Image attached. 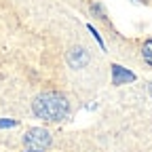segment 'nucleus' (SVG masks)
<instances>
[{"mask_svg": "<svg viewBox=\"0 0 152 152\" xmlns=\"http://www.w3.org/2000/svg\"><path fill=\"white\" fill-rule=\"evenodd\" d=\"M32 110H34L36 116L42 118V121L59 123V121L70 116V104L59 93H42V95H38Z\"/></svg>", "mask_w": 152, "mask_h": 152, "instance_id": "nucleus-1", "label": "nucleus"}, {"mask_svg": "<svg viewBox=\"0 0 152 152\" xmlns=\"http://www.w3.org/2000/svg\"><path fill=\"white\" fill-rule=\"evenodd\" d=\"M26 142H28L30 146H34L36 150H40V148H47V146L51 144V137H49L47 131H42V129H34V131H30L28 135H26Z\"/></svg>", "mask_w": 152, "mask_h": 152, "instance_id": "nucleus-2", "label": "nucleus"}, {"mask_svg": "<svg viewBox=\"0 0 152 152\" xmlns=\"http://www.w3.org/2000/svg\"><path fill=\"white\" fill-rule=\"evenodd\" d=\"M144 57H146L148 64H152V40H148V42L144 45Z\"/></svg>", "mask_w": 152, "mask_h": 152, "instance_id": "nucleus-4", "label": "nucleus"}, {"mask_svg": "<svg viewBox=\"0 0 152 152\" xmlns=\"http://www.w3.org/2000/svg\"><path fill=\"white\" fill-rule=\"evenodd\" d=\"M87 61H89V53L85 49H80V47H76V49H72L68 53V64L72 68H85Z\"/></svg>", "mask_w": 152, "mask_h": 152, "instance_id": "nucleus-3", "label": "nucleus"}, {"mask_svg": "<svg viewBox=\"0 0 152 152\" xmlns=\"http://www.w3.org/2000/svg\"><path fill=\"white\" fill-rule=\"evenodd\" d=\"M30 152H40V150H30Z\"/></svg>", "mask_w": 152, "mask_h": 152, "instance_id": "nucleus-5", "label": "nucleus"}]
</instances>
